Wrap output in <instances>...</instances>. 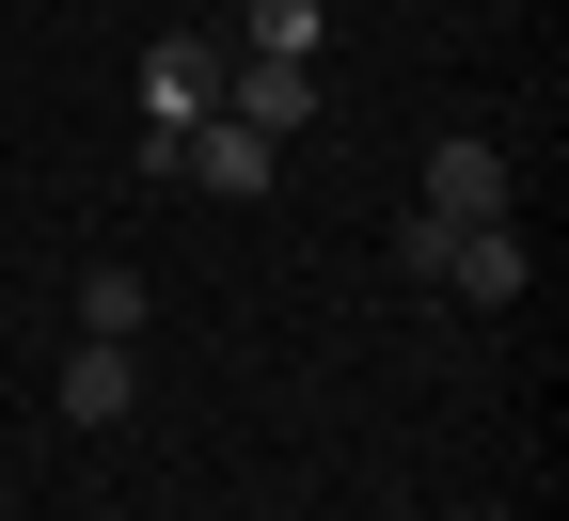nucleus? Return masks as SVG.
<instances>
[{
	"label": "nucleus",
	"mask_w": 569,
	"mask_h": 521,
	"mask_svg": "<svg viewBox=\"0 0 569 521\" xmlns=\"http://www.w3.org/2000/svg\"><path fill=\"white\" fill-rule=\"evenodd\" d=\"M269 174H284V142H269V127H238V111H206V127L174 142V190H206V206H253Z\"/></svg>",
	"instance_id": "1"
},
{
	"label": "nucleus",
	"mask_w": 569,
	"mask_h": 521,
	"mask_svg": "<svg viewBox=\"0 0 569 521\" xmlns=\"http://www.w3.org/2000/svg\"><path fill=\"white\" fill-rule=\"evenodd\" d=\"M48 395H63V427H127L142 411V348L127 332H80V348L48 363Z\"/></svg>",
	"instance_id": "2"
},
{
	"label": "nucleus",
	"mask_w": 569,
	"mask_h": 521,
	"mask_svg": "<svg viewBox=\"0 0 569 521\" xmlns=\"http://www.w3.org/2000/svg\"><path fill=\"white\" fill-rule=\"evenodd\" d=\"M206 96H222V32H159L142 48V127H206Z\"/></svg>",
	"instance_id": "3"
},
{
	"label": "nucleus",
	"mask_w": 569,
	"mask_h": 521,
	"mask_svg": "<svg viewBox=\"0 0 569 521\" xmlns=\"http://www.w3.org/2000/svg\"><path fill=\"white\" fill-rule=\"evenodd\" d=\"M206 111H238V127H317V80H301V63H269V48H222V96H206Z\"/></svg>",
	"instance_id": "4"
},
{
	"label": "nucleus",
	"mask_w": 569,
	"mask_h": 521,
	"mask_svg": "<svg viewBox=\"0 0 569 521\" xmlns=\"http://www.w3.org/2000/svg\"><path fill=\"white\" fill-rule=\"evenodd\" d=\"M427 221H507V142H427Z\"/></svg>",
	"instance_id": "5"
},
{
	"label": "nucleus",
	"mask_w": 569,
	"mask_h": 521,
	"mask_svg": "<svg viewBox=\"0 0 569 521\" xmlns=\"http://www.w3.org/2000/svg\"><path fill=\"white\" fill-rule=\"evenodd\" d=\"M317 17H332V0H253V17H238V48H269V63H317Z\"/></svg>",
	"instance_id": "6"
},
{
	"label": "nucleus",
	"mask_w": 569,
	"mask_h": 521,
	"mask_svg": "<svg viewBox=\"0 0 569 521\" xmlns=\"http://www.w3.org/2000/svg\"><path fill=\"white\" fill-rule=\"evenodd\" d=\"M142 317H159L142 269H96V284H80V332H127V348H142Z\"/></svg>",
	"instance_id": "7"
}]
</instances>
